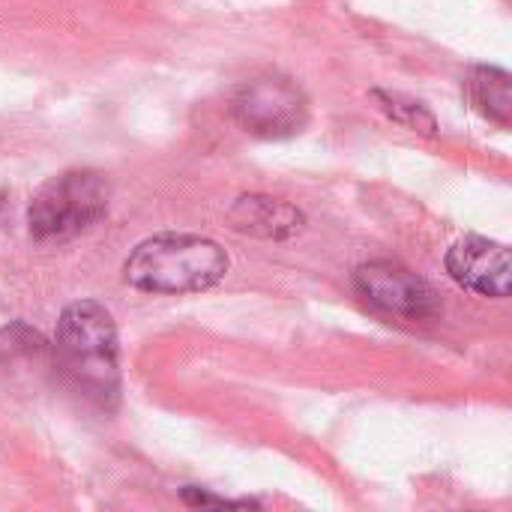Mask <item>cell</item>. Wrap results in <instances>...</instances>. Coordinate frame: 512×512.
<instances>
[{"label":"cell","mask_w":512,"mask_h":512,"mask_svg":"<svg viewBox=\"0 0 512 512\" xmlns=\"http://www.w3.org/2000/svg\"><path fill=\"white\" fill-rule=\"evenodd\" d=\"M57 360L75 390L114 405L120 393L117 372V327L105 306L81 300L63 309L57 321Z\"/></svg>","instance_id":"obj_1"},{"label":"cell","mask_w":512,"mask_h":512,"mask_svg":"<svg viewBox=\"0 0 512 512\" xmlns=\"http://www.w3.org/2000/svg\"><path fill=\"white\" fill-rule=\"evenodd\" d=\"M228 273V255L219 243L192 234H159L135 246L123 276L132 288L150 294H195L213 288Z\"/></svg>","instance_id":"obj_2"},{"label":"cell","mask_w":512,"mask_h":512,"mask_svg":"<svg viewBox=\"0 0 512 512\" xmlns=\"http://www.w3.org/2000/svg\"><path fill=\"white\" fill-rule=\"evenodd\" d=\"M111 189L96 171H66L30 201L27 225L36 240H72L108 213Z\"/></svg>","instance_id":"obj_3"},{"label":"cell","mask_w":512,"mask_h":512,"mask_svg":"<svg viewBox=\"0 0 512 512\" xmlns=\"http://www.w3.org/2000/svg\"><path fill=\"white\" fill-rule=\"evenodd\" d=\"M231 114L255 138H291L309 123V102L288 78L264 75L240 87Z\"/></svg>","instance_id":"obj_4"},{"label":"cell","mask_w":512,"mask_h":512,"mask_svg":"<svg viewBox=\"0 0 512 512\" xmlns=\"http://www.w3.org/2000/svg\"><path fill=\"white\" fill-rule=\"evenodd\" d=\"M354 282H357V291L372 306H378L390 315L426 321V318H435L441 312L438 291L402 264L369 261L354 273Z\"/></svg>","instance_id":"obj_5"},{"label":"cell","mask_w":512,"mask_h":512,"mask_svg":"<svg viewBox=\"0 0 512 512\" xmlns=\"http://www.w3.org/2000/svg\"><path fill=\"white\" fill-rule=\"evenodd\" d=\"M447 273L474 294L507 297L512 282L510 249L486 237H465L447 252Z\"/></svg>","instance_id":"obj_6"},{"label":"cell","mask_w":512,"mask_h":512,"mask_svg":"<svg viewBox=\"0 0 512 512\" xmlns=\"http://www.w3.org/2000/svg\"><path fill=\"white\" fill-rule=\"evenodd\" d=\"M228 222L240 234H255V237H267V240H285V237H291V234H297L303 228V213L297 207L285 204V201H276V198L246 195L231 207Z\"/></svg>","instance_id":"obj_7"},{"label":"cell","mask_w":512,"mask_h":512,"mask_svg":"<svg viewBox=\"0 0 512 512\" xmlns=\"http://www.w3.org/2000/svg\"><path fill=\"white\" fill-rule=\"evenodd\" d=\"M468 96L471 102L492 120H498L501 126H507L512 117V90L510 75L504 69H492V66H480L471 72L468 78Z\"/></svg>","instance_id":"obj_8"}]
</instances>
